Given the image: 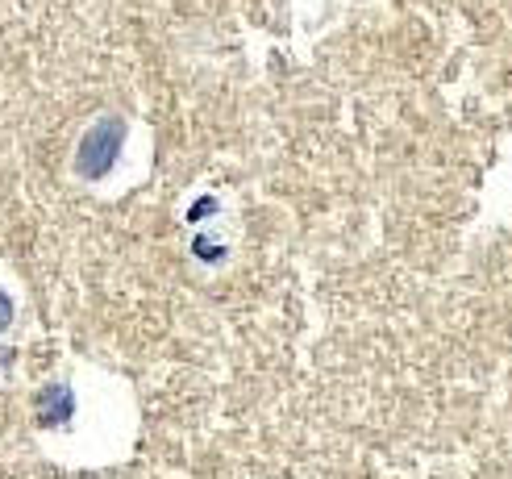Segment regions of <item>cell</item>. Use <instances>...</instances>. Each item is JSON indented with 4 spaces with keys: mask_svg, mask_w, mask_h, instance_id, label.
Returning <instances> with one entry per match:
<instances>
[{
    "mask_svg": "<svg viewBox=\"0 0 512 479\" xmlns=\"http://www.w3.org/2000/svg\"><path fill=\"white\" fill-rule=\"evenodd\" d=\"M121 146H125V121L100 117L80 138V146H75V175H80V180H92V184L105 180L121 159Z\"/></svg>",
    "mask_w": 512,
    "mask_h": 479,
    "instance_id": "obj_1",
    "label": "cell"
},
{
    "mask_svg": "<svg viewBox=\"0 0 512 479\" xmlns=\"http://www.w3.org/2000/svg\"><path fill=\"white\" fill-rule=\"evenodd\" d=\"M71 413H75V396H71V388L55 384V388H46V392L38 396V417H42V425H67Z\"/></svg>",
    "mask_w": 512,
    "mask_h": 479,
    "instance_id": "obj_2",
    "label": "cell"
},
{
    "mask_svg": "<svg viewBox=\"0 0 512 479\" xmlns=\"http://www.w3.org/2000/svg\"><path fill=\"white\" fill-rule=\"evenodd\" d=\"M192 250H196V255H204V263H221V259H225V246L213 242L209 234H200V238L192 242Z\"/></svg>",
    "mask_w": 512,
    "mask_h": 479,
    "instance_id": "obj_3",
    "label": "cell"
},
{
    "mask_svg": "<svg viewBox=\"0 0 512 479\" xmlns=\"http://www.w3.org/2000/svg\"><path fill=\"white\" fill-rule=\"evenodd\" d=\"M13 313H17V309H13V296L0 292V334H5L9 325H13Z\"/></svg>",
    "mask_w": 512,
    "mask_h": 479,
    "instance_id": "obj_4",
    "label": "cell"
}]
</instances>
